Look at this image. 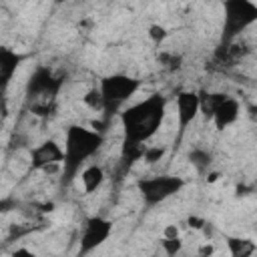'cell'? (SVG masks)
I'll return each mask as SVG.
<instances>
[{"instance_id":"cell-1","label":"cell","mask_w":257,"mask_h":257,"mask_svg":"<svg viewBox=\"0 0 257 257\" xmlns=\"http://www.w3.org/2000/svg\"><path fill=\"white\" fill-rule=\"evenodd\" d=\"M167 114V98L163 94H151L120 110V126L124 141L145 145L161 128Z\"/></svg>"},{"instance_id":"cell-2","label":"cell","mask_w":257,"mask_h":257,"mask_svg":"<svg viewBox=\"0 0 257 257\" xmlns=\"http://www.w3.org/2000/svg\"><path fill=\"white\" fill-rule=\"evenodd\" d=\"M104 139L100 131L82 126V124H70L64 133V143H62V151H64V161H62V177L66 183H70L80 169L84 167V163L94 157L100 147H102Z\"/></svg>"},{"instance_id":"cell-3","label":"cell","mask_w":257,"mask_h":257,"mask_svg":"<svg viewBox=\"0 0 257 257\" xmlns=\"http://www.w3.org/2000/svg\"><path fill=\"white\" fill-rule=\"evenodd\" d=\"M223 42H233L257 20V4L253 0H223Z\"/></svg>"},{"instance_id":"cell-4","label":"cell","mask_w":257,"mask_h":257,"mask_svg":"<svg viewBox=\"0 0 257 257\" xmlns=\"http://www.w3.org/2000/svg\"><path fill=\"white\" fill-rule=\"evenodd\" d=\"M64 84V76L56 74L50 66H36L26 82V98L30 104H54Z\"/></svg>"},{"instance_id":"cell-5","label":"cell","mask_w":257,"mask_h":257,"mask_svg":"<svg viewBox=\"0 0 257 257\" xmlns=\"http://www.w3.org/2000/svg\"><path fill=\"white\" fill-rule=\"evenodd\" d=\"M185 187V179L177 175H155L143 177L137 181V191L147 207H157L167 199L181 193Z\"/></svg>"},{"instance_id":"cell-6","label":"cell","mask_w":257,"mask_h":257,"mask_svg":"<svg viewBox=\"0 0 257 257\" xmlns=\"http://www.w3.org/2000/svg\"><path fill=\"white\" fill-rule=\"evenodd\" d=\"M141 88V80L124 74V72H114L106 74L98 82V90L104 98V110H116L120 104L131 100Z\"/></svg>"},{"instance_id":"cell-7","label":"cell","mask_w":257,"mask_h":257,"mask_svg":"<svg viewBox=\"0 0 257 257\" xmlns=\"http://www.w3.org/2000/svg\"><path fill=\"white\" fill-rule=\"evenodd\" d=\"M112 235V221L102 215H92L84 221L80 241H78V253L88 255L100 245H104Z\"/></svg>"},{"instance_id":"cell-8","label":"cell","mask_w":257,"mask_h":257,"mask_svg":"<svg viewBox=\"0 0 257 257\" xmlns=\"http://www.w3.org/2000/svg\"><path fill=\"white\" fill-rule=\"evenodd\" d=\"M64 161V151L62 145L56 143L54 139H46L30 149V167L32 171H44V173H54L62 167Z\"/></svg>"},{"instance_id":"cell-9","label":"cell","mask_w":257,"mask_h":257,"mask_svg":"<svg viewBox=\"0 0 257 257\" xmlns=\"http://www.w3.org/2000/svg\"><path fill=\"white\" fill-rule=\"evenodd\" d=\"M175 112H177V143H181L187 128L197 120L199 112V94L195 90H179L175 96Z\"/></svg>"},{"instance_id":"cell-10","label":"cell","mask_w":257,"mask_h":257,"mask_svg":"<svg viewBox=\"0 0 257 257\" xmlns=\"http://www.w3.org/2000/svg\"><path fill=\"white\" fill-rule=\"evenodd\" d=\"M20 64H22L20 52H16L10 46H0V92H4L12 84Z\"/></svg>"},{"instance_id":"cell-11","label":"cell","mask_w":257,"mask_h":257,"mask_svg":"<svg viewBox=\"0 0 257 257\" xmlns=\"http://www.w3.org/2000/svg\"><path fill=\"white\" fill-rule=\"evenodd\" d=\"M239 116H241V104H239V100L233 98V96H225L221 100V104L215 108L211 120H213V124H215L217 131H225L231 124H235L239 120Z\"/></svg>"},{"instance_id":"cell-12","label":"cell","mask_w":257,"mask_h":257,"mask_svg":"<svg viewBox=\"0 0 257 257\" xmlns=\"http://www.w3.org/2000/svg\"><path fill=\"white\" fill-rule=\"evenodd\" d=\"M104 179H106L104 169H102L100 165H96V163L86 165V167L80 169V183H82V191H84V195H92V193H96V191L102 187Z\"/></svg>"},{"instance_id":"cell-13","label":"cell","mask_w":257,"mask_h":257,"mask_svg":"<svg viewBox=\"0 0 257 257\" xmlns=\"http://www.w3.org/2000/svg\"><path fill=\"white\" fill-rule=\"evenodd\" d=\"M199 94V112L205 116V118H211L215 108L221 104V100L227 96L225 92H211V90H201L197 92Z\"/></svg>"},{"instance_id":"cell-14","label":"cell","mask_w":257,"mask_h":257,"mask_svg":"<svg viewBox=\"0 0 257 257\" xmlns=\"http://www.w3.org/2000/svg\"><path fill=\"white\" fill-rule=\"evenodd\" d=\"M187 159H189V163L195 167V171L201 173V175H205V173L211 169V163H213V155H211L207 149H203V147L191 149Z\"/></svg>"},{"instance_id":"cell-15","label":"cell","mask_w":257,"mask_h":257,"mask_svg":"<svg viewBox=\"0 0 257 257\" xmlns=\"http://www.w3.org/2000/svg\"><path fill=\"white\" fill-rule=\"evenodd\" d=\"M227 247L233 257H251L257 251L251 239H241V237H227Z\"/></svg>"},{"instance_id":"cell-16","label":"cell","mask_w":257,"mask_h":257,"mask_svg":"<svg viewBox=\"0 0 257 257\" xmlns=\"http://www.w3.org/2000/svg\"><path fill=\"white\" fill-rule=\"evenodd\" d=\"M82 104H84L86 108L94 110V112L104 110V98H102V94H100V90H98L96 86H94V88H88V90L82 94Z\"/></svg>"},{"instance_id":"cell-17","label":"cell","mask_w":257,"mask_h":257,"mask_svg":"<svg viewBox=\"0 0 257 257\" xmlns=\"http://www.w3.org/2000/svg\"><path fill=\"white\" fill-rule=\"evenodd\" d=\"M165 153H167V149H165L163 145H151V147H145V149H143L141 159H143L147 165H155V163H159V161L165 157Z\"/></svg>"},{"instance_id":"cell-18","label":"cell","mask_w":257,"mask_h":257,"mask_svg":"<svg viewBox=\"0 0 257 257\" xmlns=\"http://www.w3.org/2000/svg\"><path fill=\"white\" fill-rule=\"evenodd\" d=\"M147 36H149V40H151L153 44L159 46V44H163V42L169 38V30H167V26L155 22V24H151V26L147 28Z\"/></svg>"},{"instance_id":"cell-19","label":"cell","mask_w":257,"mask_h":257,"mask_svg":"<svg viewBox=\"0 0 257 257\" xmlns=\"http://www.w3.org/2000/svg\"><path fill=\"white\" fill-rule=\"evenodd\" d=\"M161 247L167 255H177L183 249V239L181 237H173V239H161Z\"/></svg>"},{"instance_id":"cell-20","label":"cell","mask_w":257,"mask_h":257,"mask_svg":"<svg viewBox=\"0 0 257 257\" xmlns=\"http://www.w3.org/2000/svg\"><path fill=\"white\" fill-rule=\"evenodd\" d=\"M161 64L167 68V70H179L181 68V56L179 54H169V52H163L159 56Z\"/></svg>"},{"instance_id":"cell-21","label":"cell","mask_w":257,"mask_h":257,"mask_svg":"<svg viewBox=\"0 0 257 257\" xmlns=\"http://www.w3.org/2000/svg\"><path fill=\"white\" fill-rule=\"evenodd\" d=\"M187 223H189V227H193V229H197V231H201L203 227H205V219L203 217H197V215H193V217H189L187 219Z\"/></svg>"},{"instance_id":"cell-22","label":"cell","mask_w":257,"mask_h":257,"mask_svg":"<svg viewBox=\"0 0 257 257\" xmlns=\"http://www.w3.org/2000/svg\"><path fill=\"white\" fill-rule=\"evenodd\" d=\"M163 237H165V239L181 237V231H179V227H177V225H167V227L163 229Z\"/></svg>"},{"instance_id":"cell-23","label":"cell","mask_w":257,"mask_h":257,"mask_svg":"<svg viewBox=\"0 0 257 257\" xmlns=\"http://www.w3.org/2000/svg\"><path fill=\"white\" fill-rule=\"evenodd\" d=\"M219 177H221V173H219V171H207V173H205L207 183H217V181H219Z\"/></svg>"},{"instance_id":"cell-24","label":"cell","mask_w":257,"mask_h":257,"mask_svg":"<svg viewBox=\"0 0 257 257\" xmlns=\"http://www.w3.org/2000/svg\"><path fill=\"white\" fill-rule=\"evenodd\" d=\"M199 253H201V255H211V253H215V249H213V245L207 243V245H203V247L199 249Z\"/></svg>"},{"instance_id":"cell-25","label":"cell","mask_w":257,"mask_h":257,"mask_svg":"<svg viewBox=\"0 0 257 257\" xmlns=\"http://www.w3.org/2000/svg\"><path fill=\"white\" fill-rule=\"evenodd\" d=\"M12 253H14V255H32V251L26 249V247H18V249H14Z\"/></svg>"},{"instance_id":"cell-26","label":"cell","mask_w":257,"mask_h":257,"mask_svg":"<svg viewBox=\"0 0 257 257\" xmlns=\"http://www.w3.org/2000/svg\"><path fill=\"white\" fill-rule=\"evenodd\" d=\"M54 2H56V4H62V2H66V0H54Z\"/></svg>"}]
</instances>
